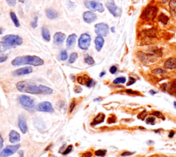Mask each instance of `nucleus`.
<instances>
[{
	"instance_id": "f257e3e1",
	"label": "nucleus",
	"mask_w": 176,
	"mask_h": 157,
	"mask_svg": "<svg viewBox=\"0 0 176 157\" xmlns=\"http://www.w3.org/2000/svg\"><path fill=\"white\" fill-rule=\"evenodd\" d=\"M18 91L22 93H30V94H45L50 95L53 93L52 88L44 85H37L35 83L29 80L20 81L16 84Z\"/></svg>"
},
{
	"instance_id": "f03ea898",
	"label": "nucleus",
	"mask_w": 176,
	"mask_h": 157,
	"mask_svg": "<svg viewBox=\"0 0 176 157\" xmlns=\"http://www.w3.org/2000/svg\"><path fill=\"white\" fill-rule=\"evenodd\" d=\"M44 61L40 57L37 56H17L12 61L13 66L17 67L23 65H30L32 66H41Z\"/></svg>"
},
{
	"instance_id": "7ed1b4c3",
	"label": "nucleus",
	"mask_w": 176,
	"mask_h": 157,
	"mask_svg": "<svg viewBox=\"0 0 176 157\" xmlns=\"http://www.w3.org/2000/svg\"><path fill=\"white\" fill-rule=\"evenodd\" d=\"M19 102L22 106L29 112H33L35 111V101L28 95H21L19 98Z\"/></svg>"
},
{
	"instance_id": "20e7f679",
	"label": "nucleus",
	"mask_w": 176,
	"mask_h": 157,
	"mask_svg": "<svg viewBox=\"0 0 176 157\" xmlns=\"http://www.w3.org/2000/svg\"><path fill=\"white\" fill-rule=\"evenodd\" d=\"M158 13V8L155 6H149L143 12L141 18L145 21H153Z\"/></svg>"
},
{
	"instance_id": "39448f33",
	"label": "nucleus",
	"mask_w": 176,
	"mask_h": 157,
	"mask_svg": "<svg viewBox=\"0 0 176 157\" xmlns=\"http://www.w3.org/2000/svg\"><path fill=\"white\" fill-rule=\"evenodd\" d=\"M3 41L6 42L12 47H15L17 45H20L23 43V39L18 35H8L5 36Z\"/></svg>"
},
{
	"instance_id": "423d86ee",
	"label": "nucleus",
	"mask_w": 176,
	"mask_h": 157,
	"mask_svg": "<svg viewBox=\"0 0 176 157\" xmlns=\"http://www.w3.org/2000/svg\"><path fill=\"white\" fill-rule=\"evenodd\" d=\"M91 44V37L87 33L82 34L78 39V47L83 50H87Z\"/></svg>"
},
{
	"instance_id": "0eeeda50",
	"label": "nucleus",
	"mask_w": 176,
	"mask_h": 157,
	"mask_svg": "<svg viewBox=\"0 0 176 157\" xmlns=\"http://www.w3.org/2000/svg\"><path fill=\"white\" fill-rule=\"evenodd\" d=\"M137 56L140 61L145 64H150L157 61V57L154 54H145L144 52H138L137 53Z\"/></svg>"
},
{
	"instance_id": "6e6552de",
	"label": "nucleus",
	"mask_w": 176,
	"mask_h": 157,
	"mask_svg": "<svg viewBox=\"0 0 176 157\" xmlns=\"http://www.w3.org/2000/svg\"><path fill=\"white\" fill-rule=\"evenodd\" d=\"M85 7L91 11H98L99 13H103L105 11L103 5L96 1H89L85 2Z\"/></svg>"
},
{
	"instance_id": "1a4fd4ad",
	"label": "nucleus",
	"mask_w": 176,
	"mask_h": 157,
	"mask_svg": "<svg viewBox=\"0 0 176 157\" xmlns=\"http://www.w3.org/2000/svg\"><path fill=\"white\" fill-rule=\"evenodd\" d=\"M95 32L99 37H107L109 34V26L105 23L95 25Z\"/></svg>"
},
{
	"instance_id": "9d476101",
	"label": "nucleus",
	"mask_w": 176,
	"mask_h": 157,
	"mask_svg": "<svg viewBox=\"0 0 176 157\" xmlns=\"http://www.w3.org/2000/svg\"><path fill=\"white\" fill-rule=\"evenodd\" d=\"M19 145H14V146H8L6 147L0 152V157H8L14 154L19 150Z\"/></svg>"
},
{
	"instance_id": "9b49d317",
	"label": "nucleus",
	"mask_w": 176,
	"mask_h": 157,
	"mask_svg": "<svg viewBox=\"0 0 176 157\" xmlns=\"http://www.w3.org/2000/svg\"><path fill=\"white\" fill-rule=\"evenodd\" d=\"M35 109L37 111L46 112H52L54 109L50 102H43L39 103L35 106Z\"/></svg>"
},
{
	"instance_id": "f8f14e48",
	"label": "nucleus",
	"mask_w": 176,
	"mask_h": 157,
	"mask_svg": "<svg viewBox=\"0 0 176 157\" xmlns=\"http://www.w3.org/2000/svg\"><path fill=\"white\" fill-rule=\"evenodd\" d=\"M106 7L107 8L109 13L114 17H118L120 15L119 8L116 6L114 0H107L106 3Z\"/></svg>"
},
{
	"instance_id": "ddd939ff",
	"label": "nucleus",
	"mask_w": 176,
	"mask_h": 157,
	"mask_svg": "<svg viewBox=\"0 0 176 157\" xmlns=\"http://www.w3.org/2000/svg\"><path fill=\"white\" fill-rule=\"evenodd\" d=\"M83 19L86 23H92L97 19V16L92 11H86L83 14Z\"/></svg>"
},
{
	"instance_id": "4468645a",
	"label": "nucleus",
	"mask_w": 176,
	"mask_h": 157,
	"mask_svg": "<svg viewBox=\"0 0 176 157\" xmlns=\"http://www.w3.org/2000/svg\"><path fill=\"white\" fill-rule=\"evenodd\" d=\"M32 72V69L30 67H25L21 68V69L15 70L14 72L13 73V75L14 76H21L29 74V73Z\"/></svg>"
},
{
	"instance_id": "2eb2a0df",
	"label": "nucleus",
	"mask_w": 176,
	"mask_h": 157,
	"mask_svg": "<svg viewBox=\"0 0 176 157\" xmlns=\"http://www.w3.org/2000/svg\"><path fill=\"white\" fill-rule=\"evenodd\" d=\"M65 39H66V35L62 32H56L54 35L53 39H54V43L56 45H61L64 42Z\"/></svg>"
},
{
	"instance_id": "dca6fc26",
	"label": "nucleus",
	"mask_w": 176,
	"mask_h": 157,
	"mask_svg": "<svg viewBox=\"0 0 176 157\" xmlns=\"http://www.w3.org/2000/svg\"><path fill=\"white\" fill-rule=\"evenodd\" d=\"M18 125H19V129L21 130L22 133H23V134L26 133L27 130H28V127H27L26 121H25V119L24 118L23 116L20 115L19 117Z\"/></svg>"
},
{
	"instance_id": "f3484780",
	"label": "nucleus",
	"mask_w": 176,
	"mask_h": 157,
	"mask_svg": "<svg viewBox=\"0 0 176 157\" xmlns=\"http://www.w3.org/2000/svg\"><path fill=\"white\" fill-rule=\"evenodd\" d=\"M9 140L11 143H17L20 141V134L15 130H12L9 134Z\"/></svg>"
},
{
	"instance_id": "a211bd4d",
	"label": "nucleus",
	"mask_w": 176,
	"mask_h": 157,
	"mask_svg": "<svg viewBox=\"0 0 176 157\" xmlns=\"http://www.w3.org/2000/svg\"><path fill=\"white\" fill-rule=\"evenodd\" d=\"M104 42H105V41H104V39L102 37H99L98 36V37H97L95 39L94 43L96 49V50L98 51V52H100V51L101 50L102 46L104 45Z\"/></svg>"
},
{
	"instance_id": "6ab92c4d",
	"label": "nucleus",
	"mask_w": 176,
	"mask_h": 157,
	"mask_svg": "<svg viewBox=\"0 0 176 157\" xmlns=\"http://www.w3.org/2000/svg\"><path fill=\"white\" fill-rule=\"evenodd\" d=\"M165 67L167 69H175L176 68V59L171 58L165 63Z\"/></svg>"
},
{
	"instance_id": "aec40b11",
	"label": "nucleus",
	"mask_w": 176,
	"mask_h": 157,
	"mask_svg": "<svg viewBox=\"0 0 176 157\" xmlns=\"http://www.w3.org/2000/svg\"><path fill=\"white\" fill-rule=\"evenodd\" d=\"M105 116L103 113H99L98 115L95 117L94 119L93 120V122H92L91 125L96 126V125H98V124H101V123L103 122L104 120H105Z\"/></svg>"
},
{
	"instance_id": "412c9836",
	"label": "nucleus",
	"mask_w": 176,
	"mask_h": 157,
	"mask_svg": "<svg viewBox=\"0 0 176 157\" xmlns=\"http://www.w3.org/2000/svg\"><path fill=\"white\" fill-rule=\"evenodd\" d=\"M76 35H74V34H72V35H70L68 37V38L67 39V41H66V45L68 47H70L72 45H74L76 43Z\"/></svg>"
},
{
	"instance_id": "4be33fe9",
	"label": "nucleus",
	"mask_w": 176,
	"mask_h": 157,
	"mask_svg": "<svg viewBox=\"0 0 176 157\" xmlns=\"http://www.w3.org/2000/svg\"><path fill=\"white\" fill-rule=\"evenodd\" d=\"M41 33H42V37L46 41H50V32L48 30V29L46 27H43L41 29Z\"/></svg>"
},
{
	"instance_id": "5701e85b",
	"label": "nucleus",
	"mask_w": 176,
	"mask_h": 157,
	"mask_svg": "<svg viewBox=\"0 0 176 157\" xmlns=\"http://www.w3.org/2000/svg\"><path fill=\"white\" fill-rule=\"evenodd\" d=\"M46 15L50 19H55L58 17L57 12L52 9H47L46 10Z\"/></svg>"
},
{
	"instance_id": "b1692460",
	"label": "nucleus",
	"mask_w": 176,
	"mask_h": 157,
	"mask_svg": "<svg viewBox=\"0 0 176 157\" xmlns=\"http://www.w3.org/2000/svg\"><path fill=\"white\" fill-rule=\"evenodd\" d=\"M77 80L79 84L83 85H86L87 86V84H88L89 81L90 80V78H89L88 76H87V75H84V76H78L77 78Z\"/></svg>"
},
{
	"instance_id": "393cba45",
	"label": "nucleus",
	"mask_w": 176,
	"mask_h": 157,
	"mask_svg": "<svg viewBox=\"0 0 176 157\" xmlns=\"http://www.w3.org/2000/svg\"><path fill=\"white\" fill-rule=\"evenodd\" d=\"M11 48H13V47L6 43V42L0 41V54H4V53H5L6 51Z\"/></svg>"
},
{
	"instance_id": "a878e982",
	"label": "nucleus",
	"mask_w": 176,
	"mask_h": 157,
	"mask_svg": "<svg viewBox=\"0 0 176 157\" xmlns=\"http://www.w3.org/2000/svg\"><path fill=\"white\" fill-rule=\"evenodd\" d=\"M168 91L171 95H176V80H173L171 82L170 86L168 88Z\"/></svg>"
},
{
	"instance_id": "bb28decb",
	"label": "nucleus",
	"mask_w": 176,
	"mask_h": 157,
	"mask_svg": "<svg viewBox=\"0 0 176 157\" xmlns=\"http://www.w3.org/2000/svg\"><path fill=\"white\" fill-rule=\"evenodd\" d=\"M10 15H11V18L12 21H13V23H14V25L16 27H19L20 23H19V21L17 17L16 14H15L14 12H11Z\"/></svg>"
},
{
	"instance_id": "cd10ccee",
	"label": "nucleus",
	"mask_w": 176,
	"mask_h": 157,
	"mask_svg": "<svg viewBox=\"0 0 176 157\" xmlns=\"http://www.w3.org/2000/svg\"><path fill=\"white\" fill-rule=\"evenodd\" d=\"M170 11L173 15L176 14V0H171L169 2Z\"/></svg>"
},
{
	"instance_id": "c85d7f7f",
	"label": "nucleus",
	"mask_w": 176,
	"mask_h": 157,
	"mask_svg": "<svg viewBox=\"0 0 176 157\" xmlns=\"http://www.w3.org/2000/svg\"><path fill=\"white\" fill-rule=\"evenodd\" d=\"M125 82H126V78H124V77H119V78H116V79L114 80V82H113V83L115 84H124Z\"/></svg>"
},
{
	"instance_id": "c756f323",
	"label": "nucleus",
	"mask_w": 176,
	"mask_h": 157,
	"mask_svg": "<svg viewBox=\"0 0 176 157\" xmlns=\"http://www.w3.org/2000/svg\"><path fill=\"white\" fill-rule=\"evenodd\" d=\"M78 59V54L77 53L74 52V53H72L70 54V59H69V63H70V64H72V63H74L75 61H76V59Z\"/></svg>"
},
{
	"instance_id": "7c9ffc66",
	"label": "nucleus",
	"mask_w": 176,
	"mask_h": 157,
	"mask_svg": "<svg viewBox=\"0 0 176 157\" xmlns=\"http://www.w3.org/2000/svg\"><path fill=\"white\" fill-rule=\"evenodd\" d=\"M85 62L88 65H93L94 64V60L93 59V58L91 57L90 56H89L88 54L85 55Z\"/></svg>"
},
{
	"instance_id": "2f4dec72",
	"label": "nucleus",
	"mask_w": 176,
	"mask_h": 157,
	"mask_svg": "<svg viewBox=\"0 0 176 157\" xmlns=\"http://www.w3.org/2000/svg\"><path fill=\"white\" fill-rule=\"evenodd\" d=\"M159 21H161L164 24H167V22L169 21V17L167 16H166L165 15L161 14L160 15V17H159Z\"/></svg>"
},
{
	"instance_id": "473e14b6",
	"label": "nucleus",
	"mask_w": 176,
	"mask_h": 157,
	"mask_svg": "<svg viewBox=\"0 0 176 157\" xmlns=\"http://www.w3.org/2000/svg\"><path fill=\"white\" fill-rule=\"evenodd\" d=\"M68 55L67 52H66V50L61 51V52L60 54V59L61 61H66V60L68 59Z\"/></svg>"
},
{
	"instance_id": "72a5a7b5",
	"label": "nucleus",
	"mask_w": 176,
	"mask_h": 157,
	"mask_svg": "<svg viewBox=\"0 0 176 157\" xmlns=\"http://www.w3.org/2000/svg\"><path fill=\"white\" fill-rule=\"evenodd\" d=\"M106 152H107V151L105 150H98L95 152V154L96 156H104L106 154Z\"/></svg>"
},
{
	"instance_id": "f704fd0d",
	"label": "nucleus",
	"mask_w": 176,
	"mask_h": 157,
	"mask_svg": "<svg viewBox=\"0 0 176 157\" xmlns=\"http://www.w3.org/2000/svg\"><path fill=\"white\" fill-rule=\"evenodd\" d=\"M155 117H149L146 119V123L147 124H151V125H154L155 124Z\"/></svg>"
},
{
	"instance_id": "c9c22d12",
	"label": "nucleus",
	"mask_w": 176,
	"mask_h": 157,
	"mask_svg": "<svg viewBox=\"0 0 176 157\" xmlns=\"http://www.w3.org/2000/svg\"><path fill=\"white\" fill-rule=\"evenodd\" d=\"M147 112L146 110H144V111L141 112L139 115H138V118L141 119V120H144L145 117H147Z\"/></svg>"
},
{
	"instance_id": "e433bc0d",
	"label": "nucleus",
	"mask_w": 176,
	"mask_h": 157,
	"mask_svg": "<svg viewBox=\"0 0 176 157\" xmlns=\"http://www.w3.org/2000/svg\"><path fill=\"white\" fill-rule=\"evenodd\" d=\"M153 115H155V117H158V118H160V119H162V120H165V117H164V115H162L161 112H158V111H155L153 113Z\"/></svg>"
},
{
	"instance_id": "4c0bfd02",
	"label": "nucleus",
	"mask_w": 176,
	"mask_h": 157,
	"mask_svg": "<svg viewBox=\"0 0 176 157\" xmlns=\"http://www.w3.org/2000/svg\"><path fill=\"white\" fill-rule=\"evenodd\" d=\"M153 73H155V74H164V73H166L165 70L162 69H155L154 70H153Z\"/></svg>"
},
{
	"instance_id": "58836bf2",
	"label": "nucleus",
	"mask_w": 176,
	"mask_h": 157,
	"mask_svg": "<svg viewBox=\"0 0 176 157\" xmlns=\"http://www.w3.org/2000/svg\"><path fill=\"white\" fill-rule=\"evenodd\" d=\"M72 146L70 145V146H68V148H66V150H65L64 152H63V154H64V155L68 154H69L70 152L72 151Z\"/></svg>"
},
{
	"instance_id": "ea45409f",
	"label": "nucleus",
	"mask_w": 176,
	"mask_h": 157,
	"mask_svg": "<svg viewBox=\"0 0 176 157\" xmlns=\"http://www.w3.org/2000/svg\"><path fill=\"white\" fill-rule=\"evenodd\" d=\"M74 91L75 93H81L82 91H83V89H82V88L80 86H75V87L74 88Z\"/></svg>"
},
{
	"instance_id": "a19ab883",
	"label": "nucleus",
	"mask_w": 176,
	"mask_h": 157,
	"mask_svg": "<svg viewBox=\"0 0 176 157\" xmlns=\"http://www.w3.org/2000/svg\"><path fill=\"white\" fill-rule=\"evenodd\" d=\"M17 0H6V2L10 6H14L16 4Z\"/></svg>"
},
{
	"instance_id": "79ce46f5",
	"label": "nucleus",
	"mask_w": 176,
	"mask_h": 157,
	"mask_svg": "<svg viewBox=\"0 0 176 157\" xmlns=\"http://www.w3.org/2000/svg\"><path fill=\"white\" fill-rule=\"evenodd\" d=\"M135 82H136V80H135L134 78H132V77H129V82H128L127 85V86H130V85L134 84Z\"/></svg>"
},
{
	"instance_id": "37998d69",
	"label": "nucleus",
	"mask_w": 176,
	"mask_h": 157,
	"mask_svg": "<svg viewBox=\"0 0 176 157\" xmlns=\"http://www.w3.org/2000/svg\"><path fill=\"white\" fill-rule=\"evenodd\" d=\"M31 25L32 28H36L37 26V17H35L34 18L33 21L31 22Z\"/></svg>"
},
{
	"instance_id": "c03bdc74",
	"label": "nucleus",
	"mask_w": 176,
	"mask_h": 157,
	"mask_svg": "<svg viewBox=\"0 0 176 157\" xmlns=\"http://www.w3.org/2000/svg\"><path fill=\"white\" fill-rule=\"evenodd\" d=\"M109 71H110V73H112V74H114V73H116V71H117V67H116V66L111 67L110 69H109Z\"/></svg>"
},
{
	"instance_id": "a18cd8bd",
	"label": "nucleus",
	"mask_w": 176,
	"mask_h": 157,
	"mask_svg": "<svg viewBox=\"0 0 176 157\" xmlns=\"http://www.w3.org/2000/svg\"><path fill=\"white\" fill-rule=\"evenodd\" d=\"M75 105H76V102L74 101V100H73L71 104H70V111L72 112L73 111V109L74 108Z\"/></svg>"
},
{
	"instance_id": "49530a36",
	"label": "nucleus",
	"mask_w": 176,
	"mask_h": 157,
	"mask_svg": "<svg viewBox=\"0 0 176 157\" xmlns=\"http://www.w3.org/2000/svg\"><path fill=\"white\" fill-rule=\"evenodd\" d=\"M94 81L93 80H92V79H90V80L89 81V82H88V84H87V86H88V87H92V86H93L94 84Z\"/></svg>"
},
{
	"instance_id": "de8ad7c7",
	"label": "nucleus",
	"mask_w": 176,
	"mask_h": 157,
	"mask_svg": "<svg viewBox=\"0 0 176 157\" xmlns=\"http://www.w3.org/2000/svg\"><path fill=\"white\" fill-rule=\"evenodd\" d=\"M92 152H85L82 154V157H91L92 156Z\"/></svg>"
},
{
	"instance_id": "09e8293b",
	"label": "nucleus",
	"mask_w": 176,
	"mask_h": 157,
	"mask_svg": "<svg viewBox=\"0 0 176 157\" xmlns=\"http://www.w3.org/2000/svg\"><path fill=\"white\" fill-rule=\"evenodd\" d=\"M133 152H123L121 154L122 156H131V155L133 154Z\"/></svg>"
},
{
	"instance_id": "8fccbe9b",
	"label": "nucleus",
	"mask_w": 176,
	"mask_h": 157,
	"mask_svg": "<svg viewBox=\"0 0 176 157\" xmlns=\"http://www.w3.org/2000/svg\"><path fill=\"white\" fill-rule=\"evenodd\" d=\"M3 145H4V139H3L2 136L0 134V150L3 148Z\"/></svg>"
},
{
	"instance_id": "3c124183",
	"label": "nucleus",
	"mask_w": 176,
	"mask_h": 157,
	"mask_svg": "<svg viewBox=\"0 0 176 157\" xmlns=\"http://www.w3.org/2000/svg\"><path fill=\"white\" fill-rule=\"evenodd\" d=\"M126 93H130V94H138V92L134 91H132V90H130V89L126 90Z\"/></svg>"
},
{
	"instance_id": "603ef678",
	"label": "nucleus",
	"mask_w": 176,
	"mask_h": 157,
	"mask_svg": "<svg viewBox=\"0 0 176 157\" xmlns=\"http://www.w3.org/2000/svg\"><path fill=\"white\" fill-rule=\"evenodd\" d=\"M7 60V56H0V63L5 62Z\"/></svg>"
},
{
	"instance_id": "864d4df0",
	"label": "nucleus",
	"mask_w": 176,
	"mask_h": 157,
	"mask_svg": "<svg viewBox=\"0 0 176 157\" xmlns=\"http://www.w3.org/2000/svg\"><path fill=\"white\" fill-rule=\"evenodd\" d=\"M116 122V119L114 117H109L108 119V123L111 124V123H114Z\"/></svg>"
},
{
	"instance_id": "5fc2aeb1",
	"label": "nucleus",
	"mask_w": 176,
	"mask_h": 157,
	"mask_svg": "<svg viewBox=\"0 0 176 157\" xmlns=\"http://www.w3.org/2000/svg\"><path fill=\"white\" fill-rule=\"evenodd\" d=\"M174 134H175V133H174L173 131H171L170 133H169V138H172L173 136H174Z\"/></svg>"
},
{
	"instance_id": "6e6d98bb",
	"label": "nucleus",
	"mask_w": 176,
	"mask_h": 157,
	"mask_svg": "<svg viewBox=\"0 0 176 157\" xmlns=\"http://www.w3.org/2000/svg\"><path fill=\"white\" fill-rule=\"evenodd\" d=\"M149 93H151V95H154V94H155V93H156V92H155V91H153V90H151V91H149Z\"/></svg>"
},
{
	"instance_id": "4d7b16f0",
	"label": "nucleus",
	"mask_w": 176,
	"mask_h": 157,
	"mask_svg": "<svg viewBox=\"0 0 176 157\" xmlns=\"http://www.w3.org/2000/svg\"><path fill=\"white\" fill-rule=\"evenodd\" d=\"M19 155H20V157H23V151H20L19 152Z\"/></svg>"
},
{
	"instance_id": "13d9d810",
	"label": "nucleus",
	"mask_w": 176,
	"mask_h": 157,
	"mask_svg": "<svg viewBox=\"0 0 176 157\" xmlns=\"http://www.w3.org/2000/svg\"><path fill=\"white\" fill-rule=\"evenodd\" d=\"M104 75H105V71H103V72H102V73H100V77H102V76H104Z\"/></svg>"
},
{
	"instance_id": "bf43d9fd",
	"label": "nucleus",
	"mask_w": 176,
	"mask_h": 157,
	"mask_svg": "<svg viewBox=\"0 0 176 157\" xmlns=\"http://www.w3.org/2000/svg\"><path fill=\"white\" fill-rule=\"evenodd\" d=\"M2 33H3V29L0 28V35H1Z\"/></svg>"
},
{
	"instance_id": "052dcab7",
	"label": "nucleus",
	"mask_w": 176,
	"mask_h": 157,
	"mask_svg": "<svg viewBox=\"0 0 176 157\" xmlns=\"http://www.w3.org/2000/svg\"><path fill=\"white\" fill-rule=\"evenodd\" d=\"M100 100H101V99H100V98H97V99H96V100H94V102H96V101H100Z\"/></svg>"
},
{
	"instance_id": "680f3d73",
	"label": "nucleus",
	"mask_w": 176,
	"mask_h": 157,
	"mask_svg": "<svg viewBox=\"0 0 176 157\" xmlns=\"http://www.w3.org/2000/svg\"><path fill=\"white\" fill-rule=\"evenodd\" d=\"M111 30H112V32H114L115 31H114V27H112V28H111Z\"/></svg>"
},
{
	"instance_id": "e2e57ef3",
	"label": "nucleus",
	"mask_w": 176,
	"mask_h": 157,
	"mask_svg": "<svg viewBox=\"0 0 176 157\" xmlns=\"http://www.w3.org/2000/svg\"><path fill=\"white\" fill-rule=\"evenodd\" d=\"M19 2H21V3H23L25 1V0H19Z\"/></svg>"
},
{
	"instance_id": "0e129e2a",
	"label": "nucleus",
	"mask_w": 176,
	"mask_h": 157,
	"mask_svg": "<svg viewBox=\"0 0 176 157\" xmlns=\"http://www.w3.org/2000/svg\"><path fill=\"white\" fill-rule=\"evenodd\" d=\"M174 107L176 108V102H174Z\"/></svg>"
},
{
	"instance_id": "69168bd1",
	"label": "nucleus",
	"mask_w": 176,
	"mask_h": 157,
	"mask_svg": "<svg viewBox=\"0 0 176 157\" xmlns=\"http://www.w3.org/2000/svg\"></svg>"
}]
</instances>
